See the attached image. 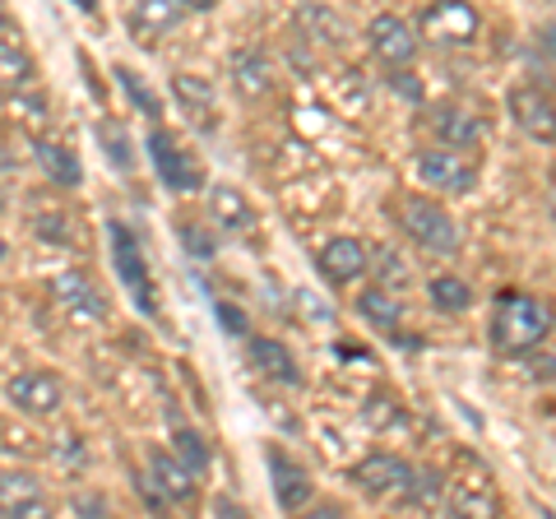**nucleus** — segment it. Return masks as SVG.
Segmentation results:
<instances>
[{
  "label": "nucleus",
  "instance_id": "15",
  "mask_svg": "<svg viewBox=\"0 0 556 519\" xmlns=\"http://www.w3.org/2000/svg\"><path fill=\"white\" fill-rule=\"evenodd\" d=\"M269 473H274V496H278V506L283 510H302L311 492H316V482H311V473L302 469V464H292L288 455H269Z\"/></svg>",
  "mask_w": 556,
  "mask_h": 519
},
{
  "label": "nucleus",
  "instance_id": "22",
  "mask_svg": "<svg viewBox=\"0 0 556 519\" xmlns=\"http://www.w3.org/2000/svg\"><path fill=\"white\" fill-rule=\"evenodd\" d=\"M357 316L371 320L376 330H394V325L404 320V306H399L390 288H367V292H357Z\"/></svg>",
  "mask_w": 556,
  "mask_h": 519
},
{
  "label": "nucleus",
  "instance_id": "20",
  "mask_svg": "<svg viewBox=\"0 0 556 519\" xmlns=\"http://www.w3.org/2000/svg\"><path fill=\"white\" fill-rule=\"evenodd\" d=\"M208 210H214V218L223 223L228 232H247L251 223H255V214H251V204L241 200V190H232V186H214L208 190Z\"/></svg>",
  "mask_w": 556,
  "mask_h": 519
},
{
  "label": "nucleus",
  "instance_id": "13",
  "mask_svg": "<svg viewBox=\"0 0 556 519\" xmlns=\"http://www.w3.org/2000/svg\"><path fill=\"white\" fill-rule=\"evenodd\" d=\"M320 260V274L329 283H353V279H362L371 265H367V246H362L357 237H334V241H325V251L316 255Z\"/></svg>",
  "mask_w": 556,
  "mask_h": 519
},
{
  "label": "nucleus",
  "instance_id": "14",
  "mask_svg": "<svg viewBox=\"0 0 556 519\" xmlns=\"http://www.w3.org/2000/svg\"><path fill=\"white\" fill-rule=\"evenodd\" d=\"M0 515H28V519H42V515H47L42 482L33 478V473H0Z\"/></svg>",
  "mask_w": 556,
  "mask_h": 519
},
{
  "label": "nucleus",
  "instance_id": "39",
  "mask_svg": "<svg viewBox=\"0 0 556 519\" xmlns=\"http://www.w3.org/2000/svg\"><path fill=\"white\" fill-rule=\"evenodd\" d=\"M0 260H5V237H0Z\"/></svg>",
  "mask_w": 556,
  "mask_h": 519
},
{
  "label": "nucleus",
  "instance_id": "9",
  "mask_svg": "<svg viewBox=\"0 0 556 519\" xmlns=\"http://www.w3.org/2000/svg\"><path fill=\"white\" fill-rule=\"evenodd\" d=\"M417 177H422L431 190H445V195H464L473 190V167H468L455 149H431L417 159Z\"/></svg>",
  "mask_w": 556,
  "mask_h": 519
},
{
  "label": "nucleus",
  "instance_id": "2",
  "mask_svg": "<svg viewBox=\"0 0 556 519\" xmlns=\"http://www.w3.org/2000/svg\"><path fill=\"white\" fill-rule=\"evenodd\" d=\"M399 223H404V232L417 241V246H427L437 255H455L459 251L455 218H450L441 204L422 200V195H404V200H399Z\"/></svg>",
  "mask_w": 556,
  "mask_h": 519
},
{
  "label": "nucleus",
  "instance_id": "6",
  "mask_svg": "<svg viewBox=\"0 0 556 519\" xmlns=\"http://www.w3.org/2000/svg\"><path fill=\"white\" fill-rule=\"evenodd\" d=\"M510 116L515 126L529 135L538 144H552L556 140V116H552V93L538 89V84H525V89L510 93Z\"/></svg>",
  "mask_w": 556,
  "mask_h": 519
},
{
  "label": "nucleus",
  "instance_id": "16",
  "mask_svg": "<svg viewBox=\"0 0 556 519\" xmlns=\"http://www.w3.org/2000/svg\"><path fill=\"white\" fill-rule=\"evenodd\" d=\"M186 14L190 10L181 5V0H135V5H130V28L144 42H153V38H163V33L177 28Z\"/></svg>",
  "mask_w": 556,
  "mask_h": 519
},
{
  "label": "nucleus",
  "instance_id": "37",
  "mask_svg": "<svg viewBox=\"0 0 556 519\" xmlns=\"http://www.w3.org/2000/svg\"><path fill=\"white\" fill-rule=\"evenodd\" d=\"M181 5H186V10H214L218 0H181Z\"/></svg>",
  "mask_w": 556,
  "mask_h": 519
},
{
  "label": "nucleus",
  "instance_id": "29",
  "mask_svg": "<svg viewBox=\"0 0 556 519\" xmlns=\"http://www.w3.org/2000/svg\"><path fill=\"white\" fill-rule=\"evenodd\" d=\"M116 79H121V89H126V93L135 98V107H139V112H144V116H159V112H163V102H159V98H153V93H149V84H144V79H139L135 71H116Z\"/></svg>",
  "mask_w": 556,
  "mask_h": 519
},
{
  "label": "nucleus",
  "instance_id": "3",
  "mask_svg": "<svg viewBox=\"0 0 556 519\" xmlns=\"http://www.w3.org/2000/svg\"><path fill=\"white\" fill-rule=\"evenodd\" d=\"M417 28H422V38L431 47H468L478 38V10L468 5V0H437V5L422 10V20H417Z\"/></svg>",
  "mask_w": 556,
  "mask_h": 519
},
{
  "label": "nucleus",
  "instance_id": "33",
  "mask_svg": "<svg viewBox=\"0 0 556 519\" xmlns=\"http://www.w3.org/2000/svg\"><path fill=\"white\" fill-rule=\"evenodd\" d=\"M181 241H186V251L195 255V260H214V237L200 232V228H181Z\"/></svg>",
  "mask_w": 556,
  "mask_h": 519
},
{
  "label": "nucleus",
  "instance_id": "12",
  "mask_svg": "<svg viewBox=\"0 0 556 519\" xmlns=\"http://www.w3.org/2000/svg\"><path fill=\"white\" fill-rule=\"evenodd\" d=\"M144 492H149V501H190L195 496V473H190L181 459H172L159 450V455L149 459Z\"/></svg>",
  "mask_w": 556,
  "mask_h": 519
},
{
  "label": "nucleus",
  "instance_id": "23",
  "mask_svg": "<svg viewBox=\"0 0 556 519\" xmlns=\"http://www.w3.org/2000/svg\"><path fill=\"white\" fill-rule=\"evenodd\" d=\"M455 506L468 510V515H496V488L486 473H473V478H459L455 488Z\"/></svg>",
  "mask_w": 556,
  "mask_h": 519
},
{
  "label": "nucleus",
  "instance_id": "17",
  "mask_svg": "<svg viewBox=\"0 0 556 519\" xmlns=\"http://www.w3.org/2000/svg\"><path fill=\"white\" fill-rule=\"evenodd\" d=\"M431 130H437V140L450 144V149L482 140V121L468 107H459V102H441V107L431 112Z\"/></svg>",
  "mask_w": 556,
  "mask_h": 519
},
{
  "label": "nucleus",
  "instance_id": "32",
  "mask_svg": "<svg viewBox=\"0 0 556 519\" xmlns=\"http://www.w3.org/2000/svg\"><path fill=\"white\" fill-rule=\"evenodd\" d=\"M367 265L380 269V279H394V283H408V265L399 260L394 251H376V260H367Z\"/></svg>",
  "mask_w": 556,
  "mask_h": 519
},
{
  "label": "nucleus",
  "instance_id": "28",
  "mask_svg": "<svg viewBox=\"0 0 556 519\" xmlns=\"http://www.w3.org/2000/svg\"><path fill=\"white\" fill-rule=\"evenodd\" d=\"M33 75V61L24 56L20 47L0 42V89H20V84Z\"/></svg>",
  "mask_w": 556,
  "mask_h": 519
},
{
  "label": "nucleus",
  "instance_id": "24",
  "mask_svg": "<svg viewBox=\"0 0 556 519\" xmlns=\"http://www.w3.org/2000/svg\"><path fill=\"white\" fill-rule=\"evenodd\" d=\"M172 93H177V102L186 112H208L214 107V84H208L204 75H190V71L172 75Z\"/></svg>",
  "mask_w": 556,
  "mask_h": 519
},
{
  "label": "nucleus",
  "instance_id": "38",
  "mask_svg": "<svg viewBox=\"0 0 556 519\" xmlns=\"http://www.w3.org/2000/svg\"><path fill=\"white\" fill-rule=\"evenodd\" d=\"M79 10H89V14H98V0H75Z\"/></svg>",
  "mask_w": 556,
  "mask_h": 519
},
{
  "label": "nucleus",
  "instance_id": "30",
  "mask_svg": "<svg viewBox=\"0 0 556 519\" xmlns=\"http://www.w3.org/2000/svg\"><path fill=\"white\" fill-rule=\"evenodd\" d=\"M441 492H445V482H441V473H413L408 478V501H417V506H427V501H441Z\"/></svg>",
  "mask_w": 556,
  "mask_h": 519
},
{
  "label": "nucleus",
  "instance_id": "1",
  "mask_svg": "<svg viewBox=\"0 0 556 519\" xmlns=\"http://www.w3.org/2000/svg\"><path fill=\"white\" fill-rule=\"evenodd\" d=\"M552 330V311L547 302H538L529 298V292H519V288H506V292H496V325H492V343L501 353H529L538 349V343L547 339Z\"/></svg>",
  "mask_w": 556,
  "mask_h": 519
},
{
  "label": "nucleus",
  "instance_id": "34",
  "mask_svg": "<svg viewBox=\"0 0 556 519\" xmlns=\"http://www.w3.org/2000/svg\"><path fill=\"white\" fill-rule=\"evenodd\" d=\"M218 325H223L228 334H247V330H251L247 316H241V311H237L232 302H218Z\"/></svg>",
  "mask_w": 556,
  "mask_h": 519
},
{
  "label": "nucleus",
  "instance_id": "11",
  "mask_svg": "<svg viewBox=\"0 0 556 519\" xmlns=\"http://www.w3.org/2000/svg\"><path fill=\"white\" fill-rule=\"evenodd\" d=\"M353 478H357V488L367 496H404L413 469L399 455H367L353 469Z\"/></svg>",
  "mask_w": 556,
  "mask_h": 519
},
{
  "label": "nucleus",
  "instance_id": "40",
  "mask_svg": "<svg viewBox=\"0 0 556 519\" xmlns=\"http://www.w3.org/2000/svg\"><path fill=\"white\" fill-rule=\"evenodd\" d=\"M0 24H5V5H0Z\"/></svg>",
  "mask_w": 556,
  "mask_h": 519
},
{
  "label": "nucleus",
  "instance_id": "35",
  "mask_svg": "<svg viewBox=\"0 0 556 519\" xmlns=\"http://www.w3.org/2000/svg\"><path fill=\"white\" fill-rule=\"evenodd\" d=\"M38 232L61 241V237H65V223H61V214H42V218H38Z\"/></svg>",
  "mask_w": 556,
  "mask_h": 519
},
{
  "label": "nucleus",
  "instance_id": "7",
  "mask_svg": "<svg viewBox=\"0 0 556 519\" xmlns=\"http://www.w3.org/2000/svg\"><path fill=\"white\" fill-rule=\"evenodd\" d=\"M367 42H371L376 56L390 65V71L394 65H408L417 56V33L399 20V14H376L371 28H367Z\"/></svg>",
  "mask_w": 556,
  "mask_h": 519
},
{
  "label": "nucleus",
  "instance_id": "21",
  "mask_svg": "<svg viewBox=\"0 0 556 519\" xmlns=\"http://www.w3.org/2000/svg\"><path fill=\"white\" fill-rule=\"evenodd\" d=\"M33 153H38V163H42V172L56 186H79L84 181V167H79V159L70 153L65 144H56V140H38L33 144Z\"/></svg>",
  "mask_w": 556,
  "mask_h": 519
},
{
  "label": "nucleus",
  "instance_id": "8",
  "mask_svg": "<svg viewBox=\"0 0 556 519\" xmlns=\"http://www.w3.org/2000/svg\"><path fill=\"white\" fill-rule=\"evenodd\" d=\"M51 298H56L75 320H102V316H108V302H102V292L93 288L89 274H79V269L56 274V279H51Z\"/></svg>",
  "mask_w": 556,
  "mask_h": 519
},
{
  "label": "nucleus",
  "instance_id": "18",
  "mask_svg": "<svg viewBox=\"0 0 556 519\" xmlns=\"http://www.w3.org/2000/svg\"><path fill=\"white\" fill-rule=\"evenodd\" d=\"M232 84H237V93L241 98H269L274 89V65L269 56H260V51H237L232 56Z\"/></svg>",
  "mask_w": 556,
  "mask_h": 519
},
{
  "label": "nucleus",
  "instance_id": "31",
  "mask_svg": "<svg viewBox=\"0 0 556 519\" xmlns=\"http://www.w3.org/2000/svg\"><path fill=\"white\" fill-rule=\"evenodd\" d=\"M362 418H367L371 427H390V422H404V408H399L394 400H386V394H376V400L362 408Z\"/></svg>",
  "mask_w": 556,
  "mask_h": 519
},
{
  "label": "nucleus",
  "instance_id": "19",
  "mask_svg": "<svg viewBox=\"0 0 556 519\" xmlns=\"http://www.w3.org/2000/svg\"><path fill=\"white\" fill-rule=\"evenodd\" d=\"M251 362H255V367L265 371V376L283 380V385H298V380H302L298 362H292V353H288L278 339H251Z\"/></svg>",
  "mask_w": 556,
  "mask_h": 519
},
{
  "label": "nucleus",
  "instance_id": "25",
  "mask_svg": "<svg viewBox=\"0 0 556 519\" xmlns=\"http://www.w3.org/2000/svg\"><path fill=\"white\" fill-rule=\"evenodd\" d=\"M431 302L441 311H450V316H459V311L473 306V288L464 279H455V274H437V279H431Z\"/></svg>",
  "mask_w": 556,
  "mask_h": 519
},
{
  "label": "nucleus",
  "instance_id": "5",
  "mask_svg": "<svg viewBox=\"0 0 556 519\" xmlns=\"http://www.w3.org/2000/svg\"><path fill=\"white\" fill-rule=\"evenodd\" d=\"M112 260H116V274H121V283H126L135 292V302L144 316H153V279H149V269H144V255H139L135 246V237L121 228V223H112Z\"/></svg>",
  "mask_w": 556,
  "mask_h": 519
},
{
  "label": "nucleus",
  "instance_id": "10",
  "mask_svg": "<svg viewBox=\"0 0 556 519\" xmlns=\"http://www.w3.org/2000/svg\"><path fill=\"white\" fill-rule=\"evenodd\" d=\"M10 400H14V408L33 413V418H47V413L61 408L65 390H61V380L51 371H20L10 380Z\"/></svg>",
  "mask_w": 556,
  "mask_h": 519
},
{
  "label": "nucleus",
  "instance_id": "27",
  "mask_svg": "<svg viewBox=\"0 0 556 519\" xmlns=\"http://www.w3.org/2000/svg\"><path fill=\"white\" fill-rule=\"evenodd\" d=\"M98 140H102V153L112 159V167H116V172H135L130 140H126V130H121L116 121H102V126H98Z\"/></svg>",
  "mask_w": 556,
  "mask_h": 519
},
{
  "label": "nucleus",
  "instance_id": "36",
  "mask_svg": "<svg viewBox=\"0 0 556 519\" xmlns=\"http://www.w3.org/2000/svg\"><path fill=\"white\" fill-rule=\"evenodd\" d=\"M20 107H24V116L33 121V126H42V121H47V102L42 98H24Z\"/></svg>",
  "mask_w": 556,
  "mask_h": 519
},
{
  "label": "nucleus",
  "instance_id": "26",
  "mask_svg": "<svg viewBox=\"0 0 556 519\" xmlns=\"http://www.w3.org/2000/svg\"><path fill=\"white\" fill-rule=\"evenodd\" d=\"M172 450H177V459L186 464L190 473H204L208 464H214V450H208V441L200 436V431H190V427H181V431H177V441H172Z\"/></svg>",
  "mask_w": 556,
  "mask_h": 519
},
{
  "label": "nucleus",
  "instance_id": "4",
  "mask_svg": "<svg viewBox=\"0 0 556 519\" xmlns=\"http://www.w3.org/2000/svg\"><path fill=\"white\" fill-rule=\"evenodd\" d=\"M149 159L153 167H159V177L172 186V190H200L204 186V172L195 159H186L181 144H177V135H167V130H149Z\"/></svg>",
  "mask_w": 556,
  "mask_h": 519
}]
</instances>
